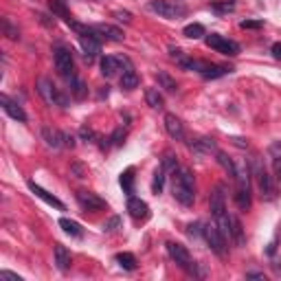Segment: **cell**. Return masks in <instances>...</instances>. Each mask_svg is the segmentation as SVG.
Returning <instances> with one entry per match:
<instances>
[{"label": "cell", "instance_id": "cell-37", "mask_svg": "<svg viewBox=\"0 0 281 281\" xmlns=\"http://www.w3.org/2000/svg\"><path fill=\"white\" fill-rule=\"evenodd\" d=\"M211 9L216 11V13H228V11L235 9V3H233V0H224V3H213Z\"/></svg>", "mask_w": 281, "mask_h": 281}, {"label": "cell", "instance_id": "cell-41", "mask_svg": "<svg viewBox=\"0 0 281 281\" xmlns=\"http://www.w3.org/2000/svg\"><path fill=\"white\" fill-rule=\"evenodd\" d=\"M240 27H242V29H262L264 22H262V20H242Z\"/></svg>", "mask_w": 281, "mask_h": 281}, {"label": "cell", "instance_id": "cell-21", "mask_svg": "<svg viewBox=\"0 0 281 281\" xmlns=\"http://www.w3.org/2000/svg\"><path fill=\"white\" fill-rule=\"evenodd\" d=\"M228 222H231V240L238 244V246H246V233H244L242 222L235 216H228Z\"/></svg>", "mask_w": 281, "mask_h": 281}, {"label": "cell", "instance_id": "cell-40", "mask_svg": "<svg viewBox=\"0 0 281 281\" xmlns=\"http://www.w3.org/2000/svg\"><path fill=\"white\" fill-rule=\"evenodd\" d=\"M79 136H81V140H86V143H92L95 138H97V134L88 128V125H81V130H79Z\"/></svg>", "mask_w": 281, "mask_h": 281}, {"label": "cell", "instance_id": "cell-45", "mask_svg": "<svg viewBox=\"0 0 281 281\" xmlns=\"http://www.w3.org/2000/svg\"><path fill=\"white\" fill-rule=\"evenodd\" d=\"M0 279H11V281H22V277H18V275H13V272H9V270H3V272H0Z\"/></svg>", "mask_w": 281, "mask_h": 281}, {"label": "cell", "instance_id": "cell-18", "mask_svg": "<svg viewBox=\"0 0 281 281\" xmlns=\"http://www.w3.org/2000/svg\"><path fill=\"white\" fill-rule=\"evenodd\" d=\"M165 130H167V134L176 140L184 138V125L180 123V119L176 114H165Z\"/></svg>", "mask_w": 281, "mask_h": 281}, {"label": "cell", "instance_id": "cell-7", "mask_svg": "<svg viewBox=\"0 0 281 281\" xmlns=\"http://www.w3.org/2000/svg\"><path fill=\"white\" fill-rule=\"evenodd\" d=\"M204 42H206V46H209V49L218 51V53H222V55L235 57V55L240 53V44L235 42V40L224 38V35H220V33H211V35H206Z\"/></svg>", "mask_w": 281, "mask_h": 281}, {"label": "cell", "instance_id": "cell-42", "mask_svg": "<svg viewBox=\"0 0 281 281\" xmlns=\"http://www.w3.org/2000/svg\"><path fill=\"white\" fill-rule=\"evenodd\" d=\"M114 18L119 20V22H125V25H130V22H132V13H130V11H121V9H116V11H114Z\"/></svg>", "mask_w": 281, "mask_h": 281}, {"label": "cell", "instance_id": "cell-14", "mask_svg": "<svg viewBox=\"0 0 281 281\" xmlns=\"http://www.w3.org/2000/svg\"><path fill=\"white\" fill-rule=\"evenodd\" d=\"M29 189H31V191H33V194H35V196H38V198H40V200H44V202H46L49 206H55V209H60V211H64V209H66V206H64V202H62V200H57V198H55L53 194H49V191H46V189H42V187H40V184H35L33 180H29Z\"/></svg>", "mask_w": 281, "mask_h": 281}, {"label": "cell", "instance_id": "cell-24", "mask_svg": "<svg viewBox=\"0 0 281 281\" xmlns=\"http://www.w3.org/2000/svg\"><path fill=\"white\" fill-rule=\"evenodd\" d=\"M119 57H101V75L103 77H114L119 71Z\"/></svg>", "mask_w": 281, "mask_h": 281}, {"label": "cell", "instance_id": "cell-38", "mask_svg": "<svg viewBox=\"0 0 281 281\" xmlns=\"http://www.w3.org/2000/svg\"><path fill=\"white\" fill-rule=\"evenodd\" d=\"M176 165H178V160H176V156L172 152H167L165 156H162V169H165V172H176Z\"/></svg>", "mask_w": 281, "mask_h": 281}, {"label": "cell", "instance_id": "cell-34", "mask_svg": "<svg viewBox=\"0 0 281 281\" xmlns=\"http://www.w3.org/2000/svg\"><path fill=\"white\" fill-rule=\"evenodd\" d=\"M116 260V264L121 266V268H125V270H134L136 268V257L132 255V253H119L114 257Z\"/></svg>", "mask_w": 281, "mask_h": 281}, {"label": "cell", "instance_id": "cell-50", "mask_svg": "<svg viewBox=\"0 0 281 281\" xmlns=\"http://www.w3.org/2000/svg\"><path fill=\"white\" fill-rule=\"evenodd\" d=\"M246 277H248V279H264V275H262V272H248Z\"/></svg>", "mask_w": 281, "mask_h": 281}, {"label": "cell", "instance_id": "cell-15", "mask_svg": "<svg viewBox=\"0 0 281 281\" xmlns=\"http://www.w3.org/2000/svg\"><path fill=\"white\" fill-rule=\"evenodd\" d=\"M169 53H172V57L176 60V64H178L180 68H184V71H200V64H202V62L194 60V57H189L187 53H184V51H180V49H172Z\"/></svg>", "mask_w": 281, "mask_h": 281}, {"label": "cell", "instance_id": "cell-3", "mask_svg": "<svg viewBox=\"0 0 281 281\" xmlns=\"http://www.w3.org/2000/svg\"><path fill=\"white\" fill-rule=\"evenodd\" d=\"M150 11L158 13L160 18H169V20H178L182 16H187V5L180 3V0H152Z\"/></svg>", "mask_w": 281, "mask_h": 281}, {"label": "cell", "instance_id": "cell-17", "mask_svg": "<svg viewBox=\"0 0 281 281\" xmlns=\"http://www.w3.org/2000/svg\"><path fill=\"white\" fill-rule=\"evenodd\" d=\"M233 68H228V66H218V64H206V62H202L200 64V75L204 77V79H218V77H224V75H228Z\"/></svg>", "mask_w": 281, "mask_h": 281}, {"label": "cell", "instance_id": "cell-23", "mask_svg": "<svg viewBox=\"0 0 281 281\" xmlns=\"http://www.w3.org/2000/svg\"><path fill=\"white\" fill-rule=\"evenodd\" d=\"M42 136H44V140H46L49 147H55V150H57V147L64 145V132L55 130V128H44Z\"/></svg>", "mask_w": 281, "mask_h": 281}, {"label": "cell", "instance_id": "cell-29", "mask_svg": "<svg viewBox=\"0 0 281 281\" xmlns=\"http://www.w3.org/2000/svg\"><path fill=\"white\" fill-rule=\"evenodd\" d=\"M119 182H121V187H123V191H125L128 196L134 194V167H128V169H125V172L121 174Z\"/></svg>", "mask_w": 281, "mask_h": 281}, {"label": "cell", "instance_id": "cell-32", "mask_svg": "<svg viewBox=\"0 0 281 281\" xmlns=\"http://www.w3.org/2000/svg\"><path fill=\"white\" fill-rule=\"evenodd\" d=\"M49 9L53 11V16H62L66 22L71 20V13H68V9H66V3H64V0H51V3H49Z\"/></svg>", "mask_w": 281, "mask_h": 281}, {"label": "cell", "instance_id": "cell-31", "mask_svg": "<svg viewBox=\"0 0 281 281\" xmlns=\"http://www.w3.org/2000/svg\"><path fill=\"white\" fill-rule=\"evenodd\" d=\"M216 160L220 162L222 169H224V172H226L228 176H231V178H235V172H238V165H235V162H233L231 158H228L224 152H220V150H218V154H216Z\"/></svg>", "mask_w": 281, "mask_h": 281}, {"label": "cell", "instance_id": "cell-20", "mask_svg": "<svg viewBox=\"0 0 281 281\" xmlns=\"http://www.w3.org/2000/svg\"><path fill=\"white\" fill-rule=\"evenodd\" d=\"M268 154L272 158V172H275V178L281 184V140H275V143L268 147Z\"/></svg>", "mask_w": 281, "mask_h": 281}, {"label": "cell", "instance_id": "cell-47", "mask_svg": "<svg viewBox=\"0 0 281 281\" xmlns=\"http://www.w3.org/2000/svg\"><path fill=\"white\" fill-rule=\"evenodd\" d=\"M187 228H189V235H198V233H200V231H198V228H200V224H189Z\"/></svg>", "mask_w": 281, "mask_h": 281}, {"label": "cell", "instance_id": "cell-30", "mask_svg": "<svg viewBox=\"0 0 281 281\" xmlns=\"http://www.w3.org/2000/svg\"><path fill=\"white\" fill-rule=\"evenodd\" d=\"M68 84H71V95H73L75 99H84L86 95H88L86 84H84V81H81L77 75H75V77H71V79H68Z\"/></svg>", "mask_w": 281, "mask_h": 281}, {"label": "cell", "instance_id": "cell-10", "mask_svg": "<svg viewBox=\"0 0 281 281\" xmlns=\"http://www.w3.org/2000/svg\"><path fill=\"white\" fill-rule=\"evenodd\" d=\"M77 202L79 206L84 211H101V209H106V200L103 198H99L97 194H92V191H86V189H81L77 191Z\"/></svg>", "mask_w": 281, "mask_h": 281}, {"label": "cell", "instance_id": "cell-13", "mask_svg": "<svg viewBox=\"0 0 281 281\" xmlns=\"http://www.w3.org/2000/svg\"><path fill=\"white\" fill-rule=\"evenodd\" d=\"M128 211L134 222H145L150 218V206H147V202L140 200V198H134V196H130V200H128Z\"/></svg>", "mask_w": 281, "mask_h": 281}, {"label": "cell", "instance_id": "cell-43", "mask_svg": "<svg viewBox=\"0 0 281 281\" xmlns=\"http://www.w3.org/2000/svg\"><path fill=\"white\" fill-rule=\"evenodd\" d=\"M121 224V218H112L110 222H106V224H103V231H114L116 226Z\"/></svg>", "mask_w": 281, "mask_h": 281}, {"label": "cell", "instance_id": "cell-26", "mask_svg": "<svg viewBox=\"0 0 281 281\" xmlns=\"http://www.w3.org/2000/svg\"><path fill=\"white\" fill-rule=\"evenodd\" d=\"M145 101H147V106L154 108V110H162V106H165V99H162V95L158 92V88H147Z\"/></svg>", "mask_w": 281, "mask_h": 281}, {"label": "cell", "instance_id": "cell-46", "mask_svg": "<svg viewBox=\"0 0 281 281\" xmlns=\"http://www.w3.org/2000/svg\"><path fill=\"white\" fill-rule=\"evenodd\" d=\"M272 57H275V60H281V42L272 44Z\"/></svg>", "mask_w": 281, "mask_h": 281}, {"label": "cell", "instance_id": "cell-22", "mask_svg": "<svg viewBox=\"0 0 281 281\" xmlns=\"http://www.w3.org/2000/svg\"><path fill=\"white\" fill-rule=\"evenodd\" d=\"M71 262H73V257L68 253V248L62 246V244H57V246H55V264H57V268H60L62 272H66L71 268Z\"/></svg>", "mask_w": 281, "mask_h": 281}, {"label": "cell", "instance_id": "cell-2", "mask_svg": "<svg viewBox=\"0 0 281 281\" xmlns=\"http://www.w3.org/2000/svg\"><path fill=\"white\" fill-rule=\"evenodd\" d=\"M235 182H238V189H235V204H238L240 211H248L250 204H253L248 167H238V172H235Z\"/></svg>", "mask_w": 281, "mask_h": 281}, {"label": "cell", "instance_id": "cell-5", "mask_svg": "<svg viewBox=\"0 0 281 281\" xmlns=\"http://www.w3.org/2000/svg\"><path fill=\"white\" fill-rule=\"evenodd\" d=\"M38 92L42 95L44 101H46L49 106H62V108L68 106V99H66V95H64L51 79H46V77H42V79L38 81Z\"/></svg>", "mask_w": 281, "mask_h": 281}, {"label": "cell", "instance_id": "cell-8", "mask_svg": "<svg viewBox=\"0 0 281 281\" xmlns=\"http://www.w3.org/2000/svg\"><path fill=\"white\" fill-rule=\"evenodd\" d=\"M167 253H169V257L180 266V268H184L187 272H191V275H198L196 272V264H194V260H191V255H189V250L182 246V244H178V242H167Z\"/></svg>", "mask_w": 281, "mask_h": 281}, {"label": "cell", "instance_id": "cell-28", "mask_svg": "<svg viewBox=\"0 0 281 281\" xmlns=\"http://www.w3.org/2000/svg\"><path fill=\"white\" fill-rule=\"evenodd\" d=\"M60 226H62L68 235H73V238H81V235H84V228H81V224H79V222H75V220L60 218Z\"/></svg>", "mask_w": 281, "mask_h": 281}, {"label": "cell", "instance_id": "cell-1", "mask_svg": "<svg viewBox=\"0 0 281 281\" xmlns=\"http://www.w3.org/2000/svg\"><path fill=\"white\" fill-rule=\"evenodd\" d=\"M174 198L178 200L182 206H191L196 202V180H194V174L189 169H178L174 176Z\"/></svg>", "mask_w": 281, "mask_h": 281}, {"label": "cell", "instance_id": "cell-11", "mask_svg": "<svg viewBox=\"0 0 281 281\" xmlns=\"http://www.w3.org/2000/svg\"><path fill=\"white\" fill-rule=\"evenodd\" d=\"M79 44H81V49H84V55H86L88 62L95 60V57L101 53V35L99 33L79 35Z\"/></svg>", "mask_w": 281, "mask_h": 281}, {"label": "cell", "instance_id": "cell-33", "mask_svg": "<svg viewBox=\"0 0 281 281\" xmlns=\"http://www.w3.org/2000/svg\"><path fill=\"white\" fill-rule=\"evenodd\" d=\"M156 79H158L160 88H165L167 92H176V90H178V84H176V79H172V77H169L165 71H160L158 75H156Z\"/></svg>", "mask_w": 281, "mask_h": 281}, {"label": "cell", "instance_id": "cell-4", "mask_svg": "<svg viewBox=\"0 0 281 281\" xmlns=\"http://www.w3.org/2000/svg\"><path fill=\"white\" fill-rule=\"evenodd\" d=\"M253 174L257 178V187H260V194H262L264 200H275L277 198L275 180H272V176L266 172V167L260 162V158H253Z\"/></svg>", "mask_w": 281, "mask_h": 281}, {"label": "cell", "instance_id": "cell-6", "mask_svg": "<svg viewBox=\"0 0 281 281\" xmlns=\"http://www.w3.org/2000/svg\"><path fill=\"white\" fill-rule=\"evenodd\" d=\"M202 235H204V240L206 244H209V248L216 253L220 260H226L228 257V250H226V238L220 233V228L216 224H206L202 228Z\"/></svg>", "mask_w": 281, "mask_h": 281}, {"label": "cell", "instance_id": "cell-25", "mask_svg": "<svg viewBox=\"0 0 281 281\" xmlns=\"http://www.w3.org/2000/svg\"><path fill=\"white\" fill-rule=\"evenodd\" d=\"M138 84H140V79H138L134 68L123 71V75H121V88L123 90H134V88H138Z\"/></svg>", "mask_w": 281, "mask_h": 281}, {"label": "cell", "instance_id": "cell-19", "mask_svg": "<svg viewBox=\"0 0 281 281\" xmlns=\"http://www.w3.org/2000/svg\"><path fill=\"white\" fill-rule=\"evenodd\" d=\"M92 29L101 35V40H110V42H121L125 35L121 29H116L112 25H92Z\"/></svg>", "mask_w": 281, "mask_h": 281}, {"label": "cell", "instance_id": "cell-44", "mask_svg": "<svg viewBox=\"0 0 281 281\" xmlns=\"http://www.w3.org/2000/svg\"><path fill=\"white\" fill-rule=\"evenodd\" d=\"M64 147H75V134H71V132H64Z\"/></svg>", "mask_w": 281, "mask_h": 281}, {"label": "cell", "instance_id": "cell-39", "mask_svg": "<svg viewBox=\"0 0 281 281\" xmlns=\"http://www.w3.org/2000/svg\"><path fill=\"white\" fill-rule=\"evenodd\" d=\"M110 140H112V145L114 147H119V145H123V140H125V130L123 128H116L112 134H110Z\"/></svg>", "mask_w": 281, "mask_h": 281}, {"label": "cell", "instance_id": "cell-48", "mask_svg": "<svg viewBox=\"0 0 281 281\" xmlns=\"http://www.w3.org/2000/svg\"><path fill=\"white\" fill-rule=\"evenodd\" d=\"M73 172H77V176H79V178H84V167H81V165H73Z\"/></svg>", "mask_w": 281, "mask_h": 281}, {"label": "cell", "instance_id": "cell-36", "mask_svg": "<svg viewBox=\"0 0 281 281\" xmlns=\"http://www.w3.org/2000/svg\"><path fill=\"white\" fill-rule=\"evenodd\" d=\"M3 31H5V35H7L9 40H18V38H20L18 27H13L9 18H3Z\"/></svg>", "mask_w": 281, "mask_h": 281}, {"label": "cell", "instance_id": "cell-35", "mask_svg": "<svg viewBox=\"0 0 281 281\" xmlns=\"http://www.w3.org/2000/svg\"><path fill=\"white\" fill-rule=\"evenodd\" d=\"M162 184H165V169H156V172H154V182H152V191L154 194H160L162 191Z\"/></svg>", "mask_w": 281, "mask_h": 281}, {"label": "cell", "instance_id": "cell-16", "mask_svg": "<svg viewBox=\"0 0 281 281\" xmlns=\"http://www.w3.org/2000/svg\"><path fill=\"white\" fill-rule=\"evenodd\" d=\"M0 103H3V110L11 116V119H16V121H20V123H27V112L18 106L16 101H11L9 97H7V95H3V97H0Z\"/></svg>", "mask_w": 281, "mask_h": 281}, {"label": "cell", "instance_id": "cell-49", "mask_svg": "<svg viewBox=\"0 0 281 281\" xmlns=\"http://www.w3.org/2000/svg\"><path fill=\"white\" fill-rule=\"evenodd\" d=\"M233 143H235V145H240V147H248V143H246L244 138H233Z\"/></svg>", "mask_w": 281, "mask_h": 281}, {"label": "cell", "instance_id": "cell-9", "mask_svg": "<svg viewBox=\"0 0 281 281\" xmlns=\"http://www.w3.org/2000/svg\"><path fill=\"white\" fill-rule=\"evenodd\" d=\"M53 62H55V71L60 73L62 77H66V79L75 77V62H73V53L68 49L57 46L53 51Z\"/></svg>", "mask_w": 281, "mask_h": 281}, {"label": "cell", "instance_id": "cell-12", "mask_svg": "<svg viewBox=\"0 0 281 281\" xmlns=\"http://www.w3.org/2000/svg\"><path fill=\"white\" fill-rule=\"evenodd\" d=\"M189 150L196 154V156H211V154H218V143L209 136L196 138L189 143Z\"/></svg>", "mask_w": 281, "mask_h": 281}, {"label": "cell", "instance_id": "cell-27", "mask_svg": "<svg viewBox=\"0 0 281 281\" xmlns=\"http://www.w3.org/2000/svg\"><path fill=\"white\" fill-rule=\"evenodd\" d=\"M182 35L184 38H189V40H200L206 35V31H204V27L200 25V22H191V25H187L182 29Z\"/></svg>", "mask_w": 281, "mask_h": 281}]
</instances>
